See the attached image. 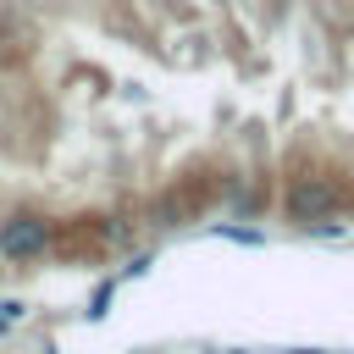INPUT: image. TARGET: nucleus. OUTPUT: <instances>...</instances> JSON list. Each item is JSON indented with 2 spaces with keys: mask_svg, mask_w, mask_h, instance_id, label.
<instances>
[{
  "mask_svg": "<svg viewBox=\"0 0 354 354\" xmlns=\"http://www.w3.org/2000/svg\"><path fill=\"white\" fill-rule=\"evenodd\" d=\"M277 210H282V221H293V227H326V221H337V210H343V188L332 183V177H321V171H293V177H282V188H277Z\"/></svg>",
  "mask_w": 354,
  "mask_h": 354,
  "instance_id": "nucleus-1",
  "label": "nucleus"
},
{
  "mask_svg": "<svg viewBox=\"0 0 354 354\" xmlns=\"http://www.w3.org/2000/svg\"><path fill=\"white\" fill-rule=\"evenodd\" d=\"M55 254V221H44L39 210H17L0 221V260L6 266H33Z\"/></svg>",
  "mask_w": 354,
  "mask_h": 354,
  "instance_id": "nucleus-2",
  "label": "nucleus"
},
{
  "mask_svg": "<svg viewBox=\"0 0 354 354\" xmlns=\"http://www.w3.org/2000/svg\"><path fill=\"white\" fill-rule=\"evenodd\" d=\"M210 205H216V177H188V183L155 194V205H149V227H160V232L188 227V221H199Z\"/></svg>",
  "mask_w": 354,
  "mask_h": 354,
  "instance_id": "nucleus-3",
  "label": "nucleus"
},
{
  "mask_svg": "<svg viewBox=\"0 0 354 354\" xmlns=\"http://www.w3.org/2000/svg\"><path fill=\"white\" fill-rule=\"evenodd\" d=\"M210 238H227V243H266V232H260V227H238V221H216V227H210Z\"/></svg>",
  "mask_w": 354,
  "mask_h": 354,
  "instance_id": "nucleus-4",
  "label": "nucleus"
},
{
  "mask_svg": "<svg viewBox=\"0 0 354 354\" xmlns=\"http://www.w3.org/2000/svg\"><path fill=\"white\" fill-rule=\"evenodd\" d=\"M22 315H28V310H22V299H0V332H11Z\"/></svg>",
  "mask_w": 354,
  "mask_h": 354,
  "instance_id": "nucleus-5",
  "label": "nucleus"
},
{
  "mask_svg": "<svg viewBox=\"0 0 354 354\" xmlns=\"http://www.w3.org/2000/svg\"><path fill=\"white\" fill-rule=\"evenodd\" d=\"M111 293H116V277L94 288V299H88V315H105V304H111Z\"/></svg>",
  "mask_w": 354,
  "mask_h": 354,
  "instance_id": "nucleus-6",
  "label": "nucleus"
},
{
  "mask_svg": "<svg viewBox=\"0 0 354 354\" xmlns=\"http://www.w3.org/2000/svg\"><path fill=\"white\" fill-rule=\"evenodd\" d=\"M11 44H17V28H11V17L0 11V61H11Z\"/></svg>",
  "mask_w": 354,
  "mask_h": 354,
  "instance_id": "nucleus-7",
  "label": "nucleus"
},
{
  "mask_svg": "<svg viewBox=\"0 0 354 354\" xmlns=\"http://www.w3.org/2000/svg\"><path fill=\"white\" fill-rule=\"evenodd\" d=\"M288 354H321V348H288Z\"/></svg>",
  "mask_w": 354,
  "mask_h": 354,
  "instance_id": "nucleus-8",
  "label": "nucleus"
},
{
  "mask_svg": "<svg viewBox=\"0 0 354 354\" xmlns=\"http://www.w3.org/2000/svg\"><path fill=\"white\" fill-rule=\"evenodd\" d=\"M232 354H243V348H232Z\"/></svg>",
  "mask_w": 354,
  "mask_h": 354,
  "instance_id": "nucleus-9",
  "label": "nucleus"
}]
</instances>
